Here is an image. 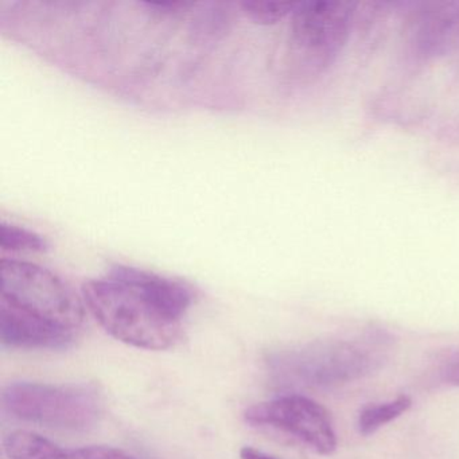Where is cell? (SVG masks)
Listing matches in <instances>:
<instances>
[{"label": "cell", "instance_id": "12", "mask_svg": "<svg viewBox=\"0 0 459 459\" xmlns=\"http://www.w3.org/2000/svg\"><path fill=\"white\" fill-rule=\"evenodd\" d=\"M297 2L281 0H244L243 12L257 25H275L294 12Z\"/></svg>", "mask_w": 459, "mask_h": 459}, {"label": "cell", "instance_id": "5", "mask_svg": "<svg viewBox=\"0 0 459 459\" xmlns=\"http://www.w3.org/2000/svg\"><path fill=\"white\" fill-rule=\"evenodd\" d=\"M4 410L29 423L82 431L95 426L103 413V397L95 385L10 384L2 394Z\"/></svg>", "mask_w": 459, "mask_h": 459}, {"label": "cell", "instance_id": "16", "mask_svg": "<svg viewBox=\"0 0 459 459\" xmlns=\"http://www.w3.org/2000/svg\"><path fill=\"white\" fill-rule=\"evenodd\" d=\"M241 459H278L275 456L270 455V454L264 453V451L257 450V448L247 447L241 448L240 451Z\"/></svg>", "mask_w": 459, "mask_h": 459}, {"label": "cell", "instance_id": "1", "mask_svg": "<svg viewBox=\"0 0 459 459\" xmlns=\"http://www.w3.org/2000/svg\"><path fill=\"white\" fill-rule=\"evenodd\" d=\"M384 334L330 338L271 359L276 377L286 385L332 388L370 375L386 353Z\"/></svg>", "mask_w": 459, "mask_h": 459}, {"label": "cell", "instance_id": "14", "mask_svg": "<svg viewBox=\"0 0 459 459\" xmlns=\"http://www.w3.org/2000/svg\"><path fill=\"white\" fill-rule=\"evenodd\" d=\"M72 451L74 459H135L125 451L109 446H88Z\"/></svg>", "mask_w": 459, "mask_h": 459}, {"label": "cell", "instance_id": "7", "mask_svg": "<svg viewBox=\"0 0 459 459\" xmlns=\"http://www.w3.org/2000/svg\"><path fill=\"white\" fill-rule=\"evenodd\" d=\"M108 276L133 287L170 321L181 324L182 316L192 305V290L174 279L120 264L112 267Z\"/></svg>", "mask_w": 459, "mask_h": 459}, {"label": "cell", "instance_id": "15", "mask_svg": "<svg viewBox=\"0 0 459 459\" xmlns=\"http://www.w3.org/2000/svg\"><path fill=\"white\" fill-rule=\"evenodd\" d=\"M144 4L160 13H179L193 6L190 2H147Z\"/></svg>", "mask_w": 459, "mask_h": 459}, {"label": "cell", "instance_id": "8", "mask_svg": "<svg viewBox=\"0 0 459 459\" xmlns=\"http://www.w3.org/2000/svg\"><path fill=\"white\" fill-rule=\"evenodd\" d=\"M0 340L7 348L66 349L74 343V332L0 302Z\"/></svg>", "mask_w": 459, "mask_h": 459}, {"label": "cell", "instance_id": "2", "mask_svg": "<svg viewBox=\"0 0 459 459\" xmlns=\"http://www.w3.org/2000/svg\"><path fill=\"white\" fill-rule=\"evenodd\" d=\"M85 307L120 342L146 351H166L181 341V324L152 307L133 287L107 275L82 284Z\"/></svg>", "mask_w": 459, "mask_h": 459}, {"label": "cell", "instance_id": "11", "mask_svg": "<svg viewBox=\"0 0 459 459\" xmlns=\"http://www.w3.org/2000/svg\"><path fill=\"white\" fill-rule=\"evenodd\" d=\"M411 405H412V399L408 394H400L391 402L367 405L362 408L357 419V429L362 437H370L381 427L404 415Z\"/></svg>", "mask_w": 459, "mask_h": 459}, {"label": "cell", "instance_id": "17", "mask_svg": "<svg viewBox=\"0 0 459 459\" xmlns=\"http://www.w3.org/2000/svg\"><path fill=\"white\" fill-rule=\"evenodd\" d=\"M445 380L451 385L459 386V359L451 362L450 367L446 369Z\"/></svg>", "mask_w": 459, "mask_h": 459}, {"label": "cell", "instance_id": "4", "mask_svg": "<svg viewBox=\"0 0 459 459\" xmlns=\"http://www.w3.org/2000/svg\"><path fill=\"white\" fill-rule=\"evenodd\" d=\"M356 4L334 0L297 2L290 28V66L297 76L326 71L345 47Z\"/></svg>", "mask_w": 459, "mask_h": 459}, {"label": "cell", "instance_id": "10", "mask_svg": "<svg viewBox=\"0 0 459 459\" xmlns=\"http://www.w3.org/2000/svg\"><path fill=\"white\" fill-rule=\"evenodd\" d=\"M4 453L9 459H74V451L60 446L36 432L18 429L4 440Z\"/></svg>", "mask_w": 459, "mask_h": 459}, {"label": "cell", "instance_id": "3", "mask_svg": "<svg viewBox=\"0 0 459 459\" xmlns=\"http://www.w3.org/2000/svg\"><path fill=\"white\" fill-rule=\"evenodd\" d=\"M0 302L29 316L76 332L85 318V303L68 283L36 263L2 259Z\"/></svg>", "mask_w": 459, "mask_h": 459}, {"label": "cell", "instance_id": "6", "mask_svg": "<svg viewBox=\"0 0 459 459\" xmlns=\"http://www.w3.org/2000/svg\"><path fill=\"white\" fill-rule=\"evenodd\" d=\"M247 423L289 435L319 455H332L337 435L326 408L302 394H284L252 405L244 412Z\"/></svg>", "mask_w": 459, "mask_h": 459}, {"label": "cell", "instance_id": "13", "mask_svg": "<svg viewBox=\"0 0 459 459\" xmlns=\"http://www.w3.org/2000/svg\"><path fill=\"white\" fill-rule=\"evenodd\" d=\"M0 247L4 251L44 252L48 248L47 240L36 232L2 222L0 227Z\"/></svg>", "mask_w": 459, "mask_h": 459}, {"label": "cell", "instance_id": "9", "mask_svg": "<svg viewBox=\"0 0 459 459\" xmlns=\"http://www.w3.org/2000/svg\"><path fill=\"white\" fill-rule=\"evenodd\" d=\"M412 42L423 56L445 55L459 47V2L427 4L412 21Z\"/></svg>", "mask_w": 459, "mask_h": 459}]
</instances>
